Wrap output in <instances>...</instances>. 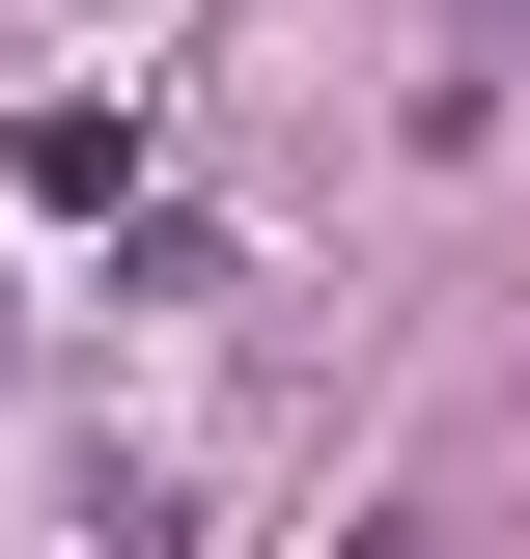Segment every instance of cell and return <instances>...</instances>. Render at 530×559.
<instances>
[{"instance_id": "6da1fadb", "label": "cell", "mask_w": 530, "mask_h": 559, "mask_svg": "<svg viewBox=\"0 0 530 559\" xmlns=\"http://www.w3.org/2000/svg\"><path fill=\"white\" fill-rule=\"evenodd\" d=\"M474 28H530V0H474Z\"/></svg>"}]
</instances>
